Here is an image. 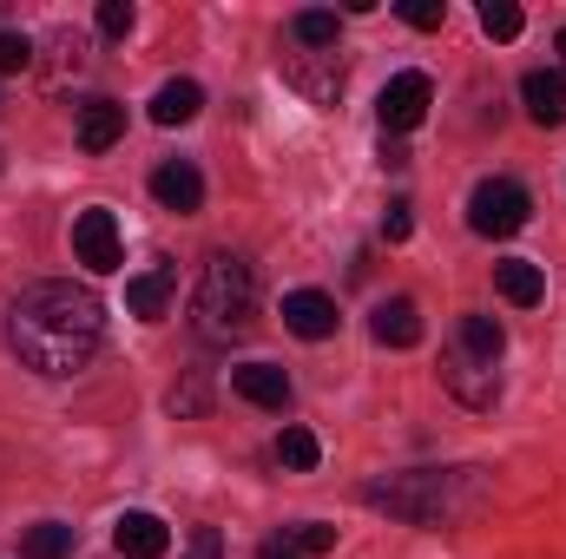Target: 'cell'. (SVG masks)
<instances>
[{"mask_svg": "<svg viewBox=\"0 0 566 559\" xmlns=\"http://www.w3.org/2000/svg\"><path fill=\"white\" fill-rule=\"evenodd\" d=\"M402 20L422 27V33H434V27L448 20V7H441V0H402Z\"/></svg>", "mask_w": 566, "mask_h": 559, "instance_id": "cell-27", "label": "cell"}, {"mask_svg": "<svg viewBox=\"0 0 566 559\" xmlns=\"http://www.w3.org/2000/svg\"><path fill=\"white\" fill-rule=\"evenodd\" d=\"M119 139H126V106L86 99V106H80V145H86V151H113Z\"/></svg>", "mask_w": 566, "mask_h": 559, "instance_id": "cell-16", "label": "cell"}, {"mask_svg": "<svg viewBox=\"0 0 566 559\" xmlns=\"http://www.w3.org/2000/svg\"><path fill=\"white\" fill-rule=\"evenodd\" d=\"M521 27H527V13H521L514 0H488V7H481V33H488V40H521Z\"/></svg>", "mask_w": 566, "mask_h": 559, "instance_id": "cell-23", "label": "cell"}, {"mask_svg": "<svg viewBox=\"0 0 566 559\" xmlns=\"http://www.w3.org/2000/svg\"><path fill=\"white\" fill-rule=\"evenodd\" d=\"M198 329L211 336V342H231V336H244L251 329V316H258V271L244 264V257H231V251H218L211 264H205V277H198Z\"/></svg>", "mask_w": 566, "mask_h": 559, "instance_id": "cell-3", "label": "cell"}, {"mask_svg": "<svg viewBox=\"0 0 566 559\" xmlns=\"http://www.w3.org/2000/svg\"><path fill=\"white\" fill-rule=\"evenodd\" d=\"M27 66H33V40L0 27V73H27Z\"/></svg>", "mask_w": 566, "mask_h": 559, "instance_id": "cell-24", "label": "cell"}, {"mask_svg": "<svg viewBox=\"0 0 566 559\" xmlns=\"http://www.w3.org/2000/svg\"><path fill=\"white\" fill-rule=\"evenodd\" d=\"M488 500V481L481 467H416V474H389V481H369L363 487V507H382L409 527H454V520H474Z\"/></svg>", "mask_w": 566, "mask_h": 559, "instance_id": "cell-2", "label": "cell"}, {"mask_svg": "<svg viewBox=\"0 0 566 559\" xmlns=\"http://www.w3.org/2000/svg\"><path fill=\"white\" fill-rule=\"evenodd\" d=\"M231 389H238L251 409H290V376H283L277 362H244V369H231Z\"/></svg>", "mask_w": 566, "mask_h": 559, "instance_id": "cell-13", "label": "cell"}, {"mask_svg": "<svg viewBox=\"0 0 566 559\" xmlns=\"http://www.w3.org/2000/svg\"><path fill=\"white\" fill-rule=\"evenodd\" d=\"M521 99H527L534 126H566V73H527Z\"/></svg>", "mask_w": 566, "mask_h": 559, "instance_id": "cell-14", "label": "cell"}, {"mask_svg": "<svg viewBox=\"0 0 566 559\" xmlns=\"http://www.w3.org/2000/svg\"><path fill=\"white\" fill-rule=\"evenodd\" d=\"M409 231H416L409 204H389V211H382V238H389V244H409Z\"/></svg>", "mask_w": 566, "mask_h": 559, "instance_id": "cell-28", "label": "cell"}, {"mask_svg": "<svg viewBox=\"0 0 566 559\" xmlns=\"http://www.w3.org/2000/svg\"><path fill=\"white\" fill-rule=\"evenodd\" d=\"M113 547H119L126 559H165V553H171V527H165L158 514L133 507V514H119V520H113Z\"/></svg>", "mask_w": 566, "mask_h": 559, "instance_id": "cell-10", "label": "cell"}, {"mask_svg": "<svg viewBox=\"0 0 566 559\" xmlns=\"http://www.w3.org/2000/svg\"><path fill=\"white\" fill-rule=\"evenodd\" d=\"M178 559H224V534L218 527H191V540H185Z\"/></svg>", "mask_w": 566, "mask_h": 559, "instance_id": "cell-26", "label": "cell"}, {"mask_svg": "<svg viewBox=\"0 0 566 559\" xmlns=\"http://www.w3.org/2000/svg\"><path fill=\"white\" fill-rule=\"evenodd\" d=\"M73 257H80L93 277H113V271L126 264V238H119V218H113L106 204H93V211L73 218Z\"/></svg>", "mask_w": 566, "mask_h": 559, "instance_id": "cell-5", "label": "cell"}, {"mask_svg": "<svg viewBox=\"0 0 566 559\" xmlns=\"http://www.w3.org/2000/svg\"><path fill=\"white\" fill-rule=\"evenodd\" d=\"M336 303L323 296V289H290L283 296V329L290 336H303V342H323V336H336Z\"/></svg>", "mask_w": 566, "mask_h": 559, "instance_id": "cell-9", "label": "cell"}, {"mask_svg": "<svg viewBox=\"0 0 566 559\" xmlns=\"http://www.w3.org/2000/svg\"><path fill=\"white\" fill-rule=\"evenodd\" d=\"M151 198H158L165 211L191 218V211H205V171H198L191 158H171V165L151 171Z\"/></svg>", "mask_w": 566, "mask_h": 559, "instance_id": "cell-8", "label": "cell"}, {"mask_svg": "<svg viewBox=\"0 0 566 559\" xmlns=\"http://www.w3.org/2000/svg\"><path fill=\"white\" fill-rule=\"evenodd\" d=\"M99 33L106 40H126L133 33V0H99Z\"/></svg>", "mask_w": 566, "mask_h": 559, "instance_id": "cell-25", "label": "cell"}, {"mask_svg": "<svg viewBox=\"0 0 566 559\" xmlns=\"http://www.w3.org/2000/svg\"><path fill=\"white\" fill-rule=\"evenodd\" d=\"M290 33H296L310 53H329V46H336V13H329V7H303V13L290 20Z\"/></svg>", "mask_w": 566, "mask_h": 559, "instance_id": "cell-20", "label": "cell"}, {"mask_svg": "<svg viewBox=\"0 0 566 559\" xmlns=\"http://www.w3.org/2000/svg\"><path fill=\"white\" fill-rule=\"evenodd\" d=\"M527 211H534V198H527L514 178H481V184L468 191V224H474L481 238H514V231L527 224Z\"/></svg>", "mask_w": 566, "mask_h": 559, "instance_id": "cell-4", "label": "cell"}, {"mask_svg": "<svg viewBox=\"0 0 566 559\" xmlns=\"http://www.w3.org/2000/svg\"><path fill=\"white\" fill-rule=\"evenodd\" d=\"M494 289H501L514 309H534V303L547 296V271L527 264V257H507V264H494Z\"/></svg>", "mask_w": 566, "mask_h": 559, "instance_id": "cell-17", "label": "cell"}, {"mask_svg": "<svg viewBox=\"0 0 566 559\" xmlns=\"http://www.w3.org/2000/svg\"><path fill=\"white\" fill-rule=\"evenodd\" d=\"M277 461L290 467V474H310V467L323 461V447H316V434H310V428H283V434H277Z\"/></svg>", "mask_w": 566, "mask_h": 559, "instance_id": "cell-21", "label": "cell"}, {"mask_svg": "<svg viewBox=\"0 0 566 559\" xmlns=\"http://www.w3.org/2000/svg\"><path fill=\"white\" fill-rule=\"evenodd\" d=\"M283 547H290L296 559L336 553V527H323V520H303V527H290V534H283Z\"/></svg>", "mask_w": 566, "mask_h": 559, "instance_id": "cell-22", "label": "cell"}, {"mask_svg": "<svg viewBox=\"0 0 566 559\" xmlns=\"http://www.w3.org/2000/svg\"><path fill=\"white\" fill-rule=\"evenodd\" d=\"M106 329V309L86 283H33L7 309V349L33 376H73L93 362Z\"/></svg>", "mask_w": 566, "mask_h": 559, "instance_id": "cell-1", "label": "cell"}, {"mask_svg": "<svg viewBox=\"0 0 566 559\" xmlns=\"http://www.w3.org/2000/svg\"><path fill=\"white\" fill-rule=\"evenodd\" d=\"M258 559H296V553H290L283 540H271V547H264V553H258Z\"/></svg>", "mask_w": 566, "mask_h": 559, "instance_id": "cell-30", "label": "cell"}, {"mask_svg": "<svg viewBox=\"0 0 566 559\" xmlns=\"http://www.w3.org/2000/svg\"><path fill=\"white\" fill-rule=\"evenodd\" d=\"M20 553H27V559H73V527H60V520H40V527H27Z\"/></svg>", "mask_w": 566, "mask_h": 559, "instance_id": "cell-19", "label": "cell"}, {"mask_svg": "<svg viewBox=\"0 0 566 559\" xmlns=\"http://www.w3.org/2000/svg\"><path fill=\"white\" fill-rule=\"evenodd\" d=\"M441 382H448V395L468 402V409H494V402H501V376H494V362H474V356H461V349L441 356Z\"/></svg>", "mask_w": 566, "mask_h": 559, "instance_id": "cell-7", "label": "cell"}, {"mask_svg": "<svg viewBox=\"0 0 566 559\" xmlns=\"http://www.w3.org/2000/svg\"><path fill=\"white\" fill-rule=\"evenodd\" d=\"M171 296H178V264H151V271H139V277L126 283V309L139 323H158L171 309Z\"/></svg>", "mask_w": 566, "mask_h": 559, "instance_id": "cell-11", "label": "cell"}, {"mask_svg": "<svg viewBox=\"0 0 566 559\" xmlns=\"http://www.w3.org/2000/svg\"><path fill=\"white\" fill-rule=\"evenodd\" d=\"M171 409H178V415H191V409H205V389H198V382H191V389H171Z\"/></svg>", "mask_w": 566, "mask_h": 559, "instance_id": "cell-29", "label": "cell"}, {"mask_svg": "<svg viewBox=\"0 0 566 559\" xmlns=\"http://www.w3.org/2000/svg\"><path fill=\"white\" fill-rule=\"evenodd\" d=\"M369 329H376L382 349H416V342H422V309H416L409 296H389V303H376Z\"/></svg>", "mask_w": 566, "mask_h": 559, "instance_id": "cell-12", "label": "cell"}, {"mask_svg": "<svg viewBox=\"0 0 566 559\" xmlns=\"http://www.w3.org/2000/svg\"><path fill=\"white\" fill-rule=\"evenodd\" d=\"M554 46H560V66H566V27H560V40H554Z\"/></svg>", "mask_w": 566, "mask_h": 559, "instance_id": "cell-31", "label": "cell"}, {"mask_svg": "<svg viewBox=\"0 0 566 559\" xmlns=\"http://www.w3.org/2000/svg\"><path fill=\"white\" fill-rule=\"evenodd\" d=\"M205 113V86L198 80H165L158 93H151V119L158 126H191Z\"/></svg>", "mask_w": 566, "mask_h": 559, "instance_id": "cell-15", "label": "cell"}, {"mask_svg": "<svg viewBox=\"0 0 566 559\" xmlns=\"http://www.w3.org/2000/svg\"><path fill=\"white\" fill-rule=\"evenodd\" d=\"M428 99H434L428 73H396V80L382 86V99H376V119H382V133H416V126L428 119Z\"/></svg>", "mask_w": 566, "mask_h": 559, "instance_id": "cell-6", "label": "cell"}, {"mask_svg": "<svg viewBox=\"0 0 566 559\" xmlns=\"http://www.w3.org/2000/svg\"><path fill=\"white\" fill-rule=\"evenodd\" d=\"M501 349H507V329L494 323V316H461V356H474V362H501Z\"/></svg>", "mask_w": 566, "mask_h": 559, "instance_id": "cell-18", "label": "cell"}]
</instances>
